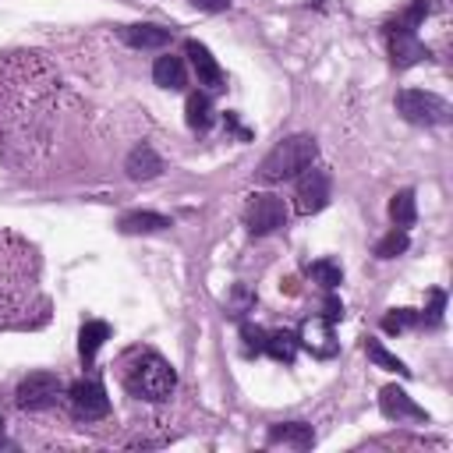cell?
<instances>
[{"label":"cell","instance_id":"6da1fadb","mask_svg":"<svg viewBox=\"0 0 453 453\" xmlns=\"http://www.w3.org/2000/svg\"><path fill=\"white\" fill-rule=\"evenodd\" d=\"M319 159V145L311 134H290L283 142L273 145V152L262 159L258 166V180L262 184H283L290 177H297L301 170H308Z\"/></svg>","mask_w":453,"mask_h":453},{"label":"cell","instance_id":"7a4b0ae2","mask_svg":"<svg viewBox=\"0 0 453 453\" xmlns=\"http://www.w3.org/2000/svg\"><path fill=\"white\" fill-rule=\"evenodd\" d=\"M124 386H127L131 396L149 400V403H159V400H166L173 393L177 372L156 350H142V354H134V365L124 372Z\"/></svg>","mask_w":453,"mask_h":453},{"label":"cell","instance_id":"3957f363","mask_svg":"<svg viewBox=\"0 0 453 453\" xmlns=\"http://www.w3.org/2000/svg\"><path fill=\"white\" fill-rule=\"evenodd\" d=\"M396 113L407 124H421V127H442V124L453 120V106L442 96L425 92V88H403V92H396Z\"/></svg>","mask_w":453,"mask_h":453},{"label":"cell","instance_id":"277c9868","mask_svg":"<svg viewBox=\"0 0 453 453\" xmlns=\"http://www.w3.org/2000/svg\"><path fill=\"white\" fill-rule=\"evenodd\" d=\"M287 223V202L280 195H269V191H255L244 205V226L248 234L255 237H265L273 230H280Z\"/></svg>","mask_w":453,"mask_h":453},{"label":"cell","instance_id":"5b68a950","mask_svg":"<svg viewBox=\"0 0 453 453\" xmlns=\"http://www.w3.org/2000/svg\"><path fill=\"white\" fill-rule=\"evenodd\" d=\"M18 407L25 411H46L64 396V379L57 372H28L18 382Z\"/></svg>","mask_w":453,"mask_h":453},{"label":"cell","instance_id":"8992f818","mask_svg":"<svg viewBox=\"0 0 453 453\" xmlns=\"http://www.w3.org/2000/svg\"><path fill=\"white\" fill-rule=\"evenodd\" d=\"M329 195H333V177L326 166H308L297 173V188H294V198H297V212L301 216H311V212H322L329 205Z\"/></svg>","mask_w":453,"mask_h":453},{"label":"cell","instance_id":"52a82bcc","mask_svg":"<svg viewBox=\"0 0 453 453\" xmlns=\"http://www.w3.org/2000/svg\"><path fill=\"white\" fill-rule=\"evenodd\" d=\"M67 400H71V411L78 421H99L110 414V396H106L103 382H96V379H78L67 389Z\"/></svg>","mask_w":453,"mask_h":453},{"label":"cell","instance_id":"ba28073f","mask_svg":"<svg viewBox=\"0 0 453 453\" xmlns=\"http://www.w3.org/2000/svg\"><path fill=\"white\" fill-rule=\"evenodd\" d=\"M386 42H389V57H393V67L396 71H407V67H414V64H421V60L432 57L428 46L411 28H403L400 21L386 25Z\"/></svg>","mask_w":453,"mask_h":453},{"label":"cell","instance_id":"9c48e42d","mask_svg":"<svg viewBox=\"0 0 453 453\" xmlns=\"http://www.w3.org/2000/svg\"><path fill=\"white\" fill-rule=\"evenodd\" d=\"M184 53H188V60H191V67H195V78H198V85H205L209 92H219V88H226L223 67L216 64V57L209 53V46H205V42H198V39H188V42H184Z\"/></svg>","mask_w":453,"mask_h":453},{"label":"cell","instance_id":"30bf717a","mask_svg":"<svg viewBox=\"0 0 453 453\" xmlns=\"http://www.w3.org/2000/svg\"><path fill=\"white\" fill-rule=\"evenodd\" d=\"M297 343L304 350H311L315 357H333L336 354V336H333V322L322 319V315H311L301 322V333H297Z\"/></svg>","mask_w":453,"mask_h":453},{"label":"cell","instance_id":"8fae6325","mask_svg":"<svg viewBox=\"0 0 453 453\" xmlns=\"http://www.w3.org/2000/svg\"><path fill=\"white\" fill-rule=\"evenodd\" d=\"M379 407H382V414L389 421H428V411L421 403H414L407 396V389H400V386H382Z\"/></svg>","mask_w":453,"mask_h":453},{"label":"cell","instance_id":"7c38bea8","mask_svg":"<svg viewBox=\"0 0 453 453\" xmlns=\"http://www.w3.org/2000/svg\"><path fill=\"white\" fill-rule=\"evenodd\" d=\"M265 442L269 446H290V449H311L315 428L308 421H280V425H269Z\"/></svg>","mask_w":453,"mask_h":453},{"label":"cell","instance_id":"4fadbf2b","mask_svg":"<svg viewBox=\"0 0 453 453\" xmlns=\"http://www.w3.org/2000/svg\"><path fill=\"white\" fill-rule=\"evenodd\" d=\"M120 39H124L127 46H134V50H163V46H170L173 32L163 28V25L138 21V25H124V28H120Z\"/></svg>","mask_w":453,"mask_h":453},{"label":"cell","instance_id":"5bb4252c","mask_svg":"<svg viewBox=\"0 0 453 453\" xmlns=\"http://www.w3.org/2000/svg\"><path fill=\"white\" fill-rule=\"evenodd\" d=\"M124 173H127L131 180H152V177L163 173V159H159V152H156L149 142H142V145H134V149L127 152Z\"/></svg>","mask_w":453,"mask_h":453},{"label":"cell","instance_id":"9a60e30c","mask_svg":"<svg viewBox=\"0 0 453 453\" xmlns=\"http://www.w3.org/2000/svg\"><path fill=\"white\" fill-rule=\"evenodd\" d=\"M152 81H156L159 88L180 92V88L188 85V64H184V57H173V53L156 57V64H152Z\"/></svg>","mask_w":453,"mask_h":453},{"label":"cell","instance_id":"2e32d148","mask_svg":"<svg viewBox=\"0 0 453 453\" xmlns=\"http://www.w3.org/2000/svg\"><path fill=\"white\" fill-rule=\"evenodd\" d=\"M120 234H159L170 226V219L163 212H149V209H134V212H124L120 216Z\"/></svg>","mask_w":453,"mask_h":453},{"label":"cell","instance_id":"e0dca14e","mask_svg":"<svg viewBox=\"0 0 453 453\" xmlns=\"http://www.w3.org/2000/svg\"><path fill=\"white\" fill-rule=\"evenodd\" d=\"M184 120H188L191 131H209L212 127V99H209V92H188Z\"/></svg>","mask_w":453,"mask_h":453},{"label":"cell","instance_id":"ac0fdd59","mask_svg":"<svg viewBox=\"0 0 453 453\" xmlns=\"http://www.w3.org/2000/svg\"><path fill=\"white\" fill-rule=\"evenodd\" d=\"M106 340H110V326H106L103 319L85 322V326H81V333H78V354H81V361H85V365H92L96 350H99Z\"/></svg>","mask_w":453,"mask_h":453},{"label":"cell","instance_id":"d6986e66","mask_svg":"<svg viewBox=\"0 0 453 453\" xmlns=\"http://www.w3.org/2000/svg\"><path fill=\"white\" fill-rule=\"evenodd\" d=\"M297 333H290V329H273V333H265V350L262 354H269V357H276V361H283V365H294V357H297Z\"/></svg>","mask_w":453,"mask_h":453},{"label":"cell","instance_id":"ffe728a7","mask_svg":"<svg viewBox=\"0 0 453 453\" xmlns=\"http://www.w3.org/2000/svg\"><path fill=\"white\" fill-rule=\"evenodd\" d=\"M389 219L396 223V226H414V219H418V198H414V191L411 188H403V191H396L393 198H389Z\"/></svg>","mask_w":453,"mask_h":453},{"label":"cell","instance_id":"44dd1931","mask_svg":"<svg viewBox=\"0 0 453 453\" xmlns=\"http://www.w3.org/2000/svg\"><path fill=\"white\" fill-rule=\"evenodd\" d=\"M308 276H311L319 287H326V290H336V287L343 283V269H340V262H333V258L311 262V265H308Z\"/></svg>","mask_w":453,"mask_h":453},{"label":"cell","instance_id":"7402d4cb","mask_svg":"<svg viewBox=\"0 0 453 453\" xmlns=\"http://www.w3.org/2000/svg\"><path fill=\"white\" fill-rule=\"evenodd\" d=\"M365 354H368V361H372V365H379V368H386V372L411 375V368H407V365H403L396 354H389V350H386L379 340H368V343H365Z\"/></svg>","mask_w":453,"mask_h":453},{"label":"cell","instance_id":"603a6c76","mask_svg":"<svg viewBox=\"0 0 453 453\" xmlns=\"http://www.w3.org/2000/svg\"><path fill=\"white\" fill-rule=\"evenodd\" d=\"M407 244H411L407 230H403V226H393L386 237H379V244H375V258H396V255L407 251Z\"/></svg>","mask_w":453,"mask_h":453},{"label":"cell","instance_id":"cb8c5ba5","mask_svg":"<svg viewBox=\"0 0 453 453\" xmlns=\"http://www.w3.org/2000/svg\"><path fill=\"white\" fill-rule=\"evenodd\" d=\"M251 308H255V294H251L244 283H237V287H234V294L226 297V315H234V319H244Z\"/></svg>","mask_w":453,"mask_h":453},{"label":"cell","instance_id":"d4e9b609","mask_svg":"<svg viewBox=\"0 0 453 453\" xmlns=\"http://www.w3.org/2000/svg\"><path fill=\"white\" fill-rule=\"evenodd\" d=\"M418 311H411V308H393V311H386L382 315V329L386 333H403V329H411V326H418Z\"/></svg>","mask_w":453,"mask_h":453},{"label":"cell","instance_id":"484cf974","mask_svg":"<svg viewBox=\"0 0 453 453\" xmlns=\"http://www.w3.org/2000/svg\"><path fill=\"white\" fill-rule=\"evenodd\" d=\"M428 14H432V4H428V0H411V7H407V11H403L396 21H400L403 28H411V32H414V28H418V25H421Z\"/></svg>","mask_w":453,"mask_h":453},{"label":"cell","instance_id":"4316f807","mask_svg":"<svg viewBox=\"0 0 453 453\" xmlns=\"http://www.w3.org/2000/svg\"><path fill=\"white\" fill-rule=\"evenodd\" d=\"M241 340H244V350L248 354H262L265 350V329H258L251 322H241Z\"/></svg>","mask_w":453,"mask_h":453},{"label":"cell","instance_id":"83f0119b","mask_svg":"<svg viewBox=\"0 0 453 453\" xmlns=\"http://www.w3.org/2000/svg\"><path fill=\"white\" fill-rule=\"evenodd\" d=\"M428 297H432V304H428V322L439 326V322H442V308H446V294H442V290H432Z\"/></svg>","mask_w":453,"mask_h":453},{"label":"cell","instance_id":"f1b7e54d","mask_svg":"<svg viewBox=\"0 0 453 453\" xmlns=\"http://www.w3.org/2000/svg\"><path fill=\"white\" fill-rule=\"evenodd\" d=\"M322 319L340 322V319H343V301H340V297H333V294H326V301H322Z\"/></svg>","mask_w":453,"mask_h":453},{"label":"cell","instance_id":"f546056e","mask_svg":"<svg viewBox=\"0 0 453 453\" xmlns=\"http://www.w3.org/2000/svg\"><path fill=\"white\" fill-rule=\"evenodd\" d=\"M198 11H226L234 0H191Z\"/></svg>","mask_w":453,"mask_h":453},{"label":"cell","instance_id":"4dcf8cb0","mask_svg":"<svg viewBox=\"0 0 453 453\" xmlns=\"http://www.w3.org/2000/svg\"><path fill=\"white\" fill-rule=\"evenodd\" d=\"M0 446H7V439H4V421H0Z\"/></svg>","mask_w":453,"mask_h":453}]
</instances>
